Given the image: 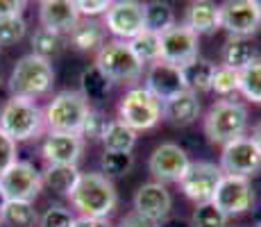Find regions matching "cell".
<instances>
[{"label": "cell", "mask_w": 261, "mask_h": 227, "mask_svg": "<svg viewBox=\"0 0 261 227\" xmlns=\"http://www.w3.org/2000/svg\"><path fill=\"white\" fill-rule=\"evenodd\" d=\"M68 200L80 211V216L109 218L118 205V193L114 182L102 173H82Z\"/></svg>", "instance_id": "6da1fadb"}, {"label": "cell", "mask_w": 261, "mask_h": 227, "mask_svg": "<svg viewBox=\"0 0 261 227\" xmlns=\"http://www.w3.org/2000/svg\"><path fill=\"white\" fill-rule=\"evenodd\" d=\"M46 128L43 123V112L39 105L30 98L21 95H12L0 109V130L9 136L12 141L21 143V141L39 139Z\"/></svg>", "instance_id": "7a4b0ae2"}, {"label": "cell", "mask_w": 261, "mask_h": 227, "mask_svg": "<svg viewBox=\"0 0 261 227\" xmlns=\"http://www.w3.org/2000/svg\"><path fill=\"white\" fill-rule=\"evenodd\" d=\"M248 107L239 100H216L204 116V134L212 143L227 145L229 141L245 136Z\"/></svg>", "instance_id": "3957f363"}, {"label": "cell", "mask_w": 261, "mask_h": 227, "mask_svg": "<svg viewBox=\"0 0 261 227\" xmlns=\"http://www.w3.org/2000/svg\"><path fill=\"white\" fill-rule=\"evenodd\" d=\"M55 84V68L53 62L37 55H25L16 62L12 75H9V91L12 95L34 100L37 95H46Z\"/></svg>", "instance_id": "277c9868"}, {"label": "cell", "mask_w": 261, "mask_h": 227, "mask_svg": "<svg viewBox=\"0 0 261 227\" xmlns=\"http://www.w3.org/2000/svg\"><path fill=\"white\" fill-rule=\"evenodd\" d=\"M95 66L112 84H134L141 80L143 64L137 59L127 41H105L95 55Z\"/></svg>", "instance_id": "5b68a950"}, {"label": "cell", "mask_w": 261, "mask_h": 227, "mask_svg": "<svg viewBox=\"0 0 261 227\" xmlns=\"http://www.w3.org/2000/svg\"><path fill=\"white\" fill-rule=\"evenodd\" d=\"M89 109L91 107L80 91H62L48 103L46 112H43V123L50 132L80 134Z\"/></svg>", "instance_id": "8992f818"}, {"label": "cell", "mask_w": 261, "mask_h": 227, "mask_svg": "<svg viewBox=\"0 0 261 227\" xmlns=\"http://www.w3.org/2000/svg\"><path fill=\"white\" fill-rule=\"evenodd\" d=\"M164 118V103L154 98L145 87H132L118 105V120L134 132L152 130Z\"/></svg>", "instance_id": "52a82bcc"}, {"label": "cell", "mask_w": 261, "mask_h": 227, "mask_svg": "<svg viewBox=\"0 0 261 227\" xmlns=\"http://www.w3.org/2000/svg\"><path fill=\"white\" fill-rule=\"evenodd\" d=\"M218 166L223 175L250 180L261 168V150L254 145L250 136H241V139H234L227 145H223Z\"/></svg>", "instance_id": "ba28073f"}, {"label": "cell", "mask_w": 261, "mask_h": 227, "mask_svg": "<svg viewBox=\"0 0 261 227\" xmlns=\"http://www.w3.org/2000/svg\"><path fill=\"white\" fill-rule=\"evenodd\" d=\"M198 34L189 30L187 25H177L168 28L166 32L159 34V59L166 64H173L177 68H184L187 64L198 59Z\"/></svg>", "instance_id": "9c48e42d"}, {"label": "cell", "mask_w": 261, "mask_h": 227, "mask_svg": "<svg viewBox=\"0 0 261 227\" xmlns=\"http://www.w3.org/2000/svg\"><path fill=\"white\" fill-rule=\"evenodd\" d=\"M43 186L41 173L30 161H14L7 170L0 173V189L7 200L32 203Z\"/></svg>", "instance_id": "30bf717a"}, {"label": "cell", "mask_w": 261, "mask_h": 227, "mask_svg": "<svg viewBox=\"0 0 261 227\" xmlns=\"http://www.w3.org/2000/svg\"><path fill=\"white\" fill-rule=\"evenodd\" d=\"M220 180H223L220 166L212 161H191L187 175L179 180V189L195 205H209L214 200Z\"/></svg>", "instance_id": "8fae6325"}, {"label": "cell", "mask_w": 261, "mask_h": 227, "mask_svg": "<svg viewBox=\"0 0 261 227\" xmlns=\"http://www.w3.org/2000/svg\"><path fill=\"white\" fill-rule=\"evenodd\" d=\"M220 7V28L229 37L248 39L261 30V12L257 0H227Z\"/></svg>", "instance_id": "7c38bea8"}, {"label": "cell", "mask_w": 261, "mask_h": 227, "mask_svg": "<svg viewBox=\"0 0 261 227\" xmlns=\"http://www.w3.org/2000/svg\"><path fill=\"white\" fill-rule=\"evenodd\" d=\"M212 205L218 207L227 218L229 216H239V214L250 211L254 205V189H252V184H250V180L223 175V180H220L218 189H216V193H214Z\"/></svg>", "instance_id": "4fadbf2b"}, {"label": "cell", "mask_w": 261, "mask_h": 227, "mask_svg": "<svg viewBox=\"0 0 261 227\" xmlns=\"http://www.w3.org/2000/svg\"><path fill=\"white\" fill-rule=\"evenodd\" d=\"M105 28L118 41H132L139 32H143V5L137 0L112 3L105 14Z\"/></svg>", "instance_id": "5bb4252c"}, {"label": "cell", "mask_w": 261, "mask_h": 227, "mask_svg": "<svg viewBox=\"0 0 261 227\" xmlns=\"http://www.w3.org/2000/svg\"><path fill=\"white\" fill-rule=\"evenodd\" d=\"M191 166L189 155L184 153V148H179L177 143H162L152 150L148 161V168L150 173L157 178L159 184L164 182H177L187 175Z\"/></svg>", "instance_id": "9a60e30c"}, {"label": "cell", "mask_w": 261, "mask_h": 227, "mask_svg": "<svg viewBox=\"0 0 261 227\" xmlns=\"http://www.w3.org/2000/svg\"><path fill=\"white\" fill-rule=\"evenodd\" d=\"M145 89L159 98L162 103H166L168 98L173 95L182 93L184 89V78H182V68L173 66V64H166V62H154L150 64L148 68V75H145Z\"/></svg>", "instance_id": "2e32d148"}, {"label": "cell", "mask_w": 261, "mask_h": 227, "mask_svg": "<svg viewBox=\"0 0 261 227\" xmlns=\"http://www.w3.org/2000/svg\"><path fill=\"white\" fill-rule=\"evenodd\" d=\"M84 153V139L80 134H57L50 132L41 145V155L48 164L77 166Z\"/></svg>", "instance_id": "e0dca14e"}, {"label": "cell", "mask_w": 261, "mask_h": 227, "mask_svg": "<svg viewBox=\"0 0 261 227\" xmlns=\"http://www.w3.org/2000/svg\"><path fill=\"white\" fill-rule=\"evenodd\" d=\"M170 207H173V198L166 186L159 182H148V184L139 186V191L134 193V211L148 216L154 223L166 218L170 214Z\"/></svg>", "instance_id": "ac0fdd59"}, {"label": "cell", "mask_w": 261, "mask_h": 227, "mask_svg": "<svg viewBox=\"0 0 261 227\" xmlns=\"http://www.w3.org/2000/svg\"><path fill=\"white\" fill-rule=\"evenodd\" d=\"M39 21L46 30L57 34H71L80 23L75 0H43L39 3Z\"/></svg>", "instance_id": "d6986e66"}, {"label": "cell", "mask_w": 261, "mask_h": 227, "mask_svg": "<svg viewBox=\"0 0 261 227\" xmlns=\"http://www.w3.org/2000/svg\"><path fill=\"white\" fill-rule=\"evenodd\" d=\"M200 116V98L198 93L184 89L182 93L173 95L164 103V120L175 128H187Z\"/></svg>", "instance_id": "ffe728a7"}, {"label": "cell", "mask_w": 261, "mask_h": 227, "mask_svg": "<svg viewBox=\"0 0 261 227\" xmlns=\"http://www.w3.org/2000/svg\"><path fill=\"white\" fill-rule=\"evenodd\" d=\"M184 25L193 30L195 34H214L220 28V7L212 0H198L191 3L187 9V18Z\"/></svg>", "instance_id": "44dd1931"}, {"label": "cell", "mask_w": 261, "mask_h": 227, "mask_svg": "<svg viewBox=\"0 0 261 227\" xmlns=\"http://www.w3.org/2000/svg\"><path fill=\"white\" fill-rule=\"evenodd\" d=\"M80 170L77 166H59V164H48L46 170L41 173L43 184L48 186L50 191H55L57 195H64V198H71L75 184L80 180Z\"/></svg>", "instance_id": "7402d4cb"}, {"label": "cell", "mask_w": 261, "mask_h": 227, "mask_svg": "<svg viewBox=\"0 0 261 227\" xmlns=\"http://www.w3.org/2000/svg\"><path fill=\"white\" fill-rule=\"evenodd\" d=\"M71 45L75 50H100L105 45V25L93 21V18H80V23L75 25V30L68 34Z\"/></svg>", "instance_id": "603a6c76"}, {"label": "cell", "mask_w": 261, "mask_h": 227, "mask_svg": "<svg viewBox=\"0 0 261 227\" xmlns=\"http://www.w3.org/2000/svg\"><path fill=\"white\" fill-rule=\"evenodd\" d=\"M214 70L216 66L207 59H195V62L187 64L182 68V78H184V87L193 93H207L212 91V80H214Z\"/></svg>", "instance_id": "cb8c5ba5"}, {"label": "cell", "mask_w": 261, "mask_h": 227, "mask_svg": "<svg viewBox=\"0 0 261 227\" xmlns=\"http://www.w3.org/2000/svg\"><path fill=\"white\" fill-rule=\"evenodd\" d=\"M109 91H112V82L105 78L102 70L95 64L82 70V75H80V93L84 95L87 103H102Z\"/></svg>", "instance_id": "d4e9b609"}, {"label": "cell", "mask_w": 261, "mask_h": 227, "mask_svg": "<svg viewBox=\"0 0 261 227\" xmlns=\"http://www.w3.org/2000/svg\"><path fill=\"white\" fill-rule=\"evenodd\" d=\"M105 153H132L137 145V132L123 120H109L107 132L102 136Z\"/></svg>", "instance_id": "484cf974"}, {"label": "cell", "mask_w": 261, "mask_h": 227, "mask_svg": "<svg viewBox=\"0 0 261 227\" xmlns=\"http://www.w3.org/2000/svg\"><path fill=\"white\" fill-rule=\"evenodd\" d=\"M173 25H175V12L168 3L152 0V3L143 5V30L162 34L168 28H173Z\"/></svg>", "instance_id": "4316f807"}, {"label": "cell", "mask_w": 261, "mask_h": 227, "mask_svg": "<svg viewBox=\"0 0 261 227\" xmlns=\"http://www.w3.org/2000/svg\"><path fill=\"white\" fill-rule=\"evenodd\" d=\"M257 59V50L248 39H239V37H229L223 45V66H229L234 70L245 68L250 62Z\"/></svg>", "instance_id": "83f0119b"}, {"label": "cell", "mask_w": 261, "mask_h": 227, "mask_svg": "<svg viewBox=\"0 0 261 227\" xmlns=\"http://www.w3.org/2000/svg\"><path fill=\"white\" fill-rule=\"evenodd\" d=\"M64 43H66L64 34H57V32L46 30V28H39L37 32L32 34V55L43 57V59L50 62V59H55V57L62 55Z\"/></svg>", "instance_id": "f1b7e54d"}, {"label": "cell", "mask_w": 261, "mask_h": 227, "mask_svg": "<svg viewBox=\"0 0 261 227\" xmlns=\"http://www.w3.org/2000/svg\"><path fill=\"white\" fill-rule=\"evenodd\" d=\"M239 93L250 103L261 105V57L239 70Z\"/></svg>", "instance_id": "f546056e"}, {"label": "cell", "mask_w": 261, "mask_h": 227, "mask_svg": "<svg viewBox=\"0 0 261 227\" xmlns=\"http://www.w3.org/2000/svg\"><path fill=\"white\" fill-rule=\"evenodd\" d=\"M0 220L14 227H32L39 220L37 209L32 203H21V200H7V205L0 211Z\"/></svg>", "instance_id": "4dcf8cb0"}, {"label": "cell", "mask_w": 261, "mask_h": 227, "mask_svg": "<svg viewBox=\"0 0 261 227\" xmlns=\"http://www.w3.org/2000/svg\"><path fill=\"white\" fill-rule=\"evenodd\" d=\"M127 43H129L132 53L137 55V59L141 64L159 62V34L143 30V32H139L137 37H134L132 41H127Z\"/></svg>", "instance_id": "1f68e13d"}, {"label": "cell", "mask_w": 261, "mask_h": 227, "mask_svg": "<svg viewBox=\"0 0 261 227\" xmlns=\"http://www.w3.org/2000/svg\"><path fill=\"white\" fill-rule=\"evenodd\" d=\"M134 166V155L132 153H102L100 157V168H102L105 178H120L127 175Z\"/></svg>", "instance_id": "d6a6232c"}, {"label": "cell", "mask_w": 261, "mask_h": 227, "mask_svg": "<svg viewBox=\"0 0 261 227\" xmlns=\"http://www.w3.org/2000/svg\"><path fill=\"white\" fill-rule=\"evenodd\" d=\"M191 227H227V216L212 203L198 205L191 218Z\"/></svg>", "instance_id": "836d02e7"}, {"label": "cell", "mask_w": 261, "mask_h": 227, "mask_svg": "<svg viewBox=\"0 0 261 227\" xmlns=\"http://www.w3.org/2000/svg\"><path fill=\"white\" fill-rule=\"evenodd\" d=\"M212 91L218 95H232L239 91V70L229 66H216L214 80H212Z\"/></svg>", "instance_id": "e575fe53"}, {"label": "cell", "mask_w": 261, "mask_h": 227, "mask_svg": "<svg viewBox=\"0 0 261 227\" xmlns=\"http://www.w3.org/2000/svg\"><path fill=\"white\" fill-rule=\"evenodd\" d=\"M28 32V23L23 18H3L0 21V48L18 43Z\"/></svg>", "instance_id": "d590c367"}, {"label": "cell", "mask_w": 261, "mask_h": 227, "mask_svg": "<svg viewBox=\"0 0 261 227\" xmlns=\"http://www.w3.org/2000/svg\"><path fill=\"white\" fill-rule=\"evenodd\" d=\"M107 125H109V120L105 118L102 112H98V109H89L80 136H82V139H91V141L102 139L105 132H107Z\"/></svg>", "instance_id": "8d00e7d4"}, {"label": "cell", "mask_w": 261, "mask_h": 227, "mask_svg": "<svg viewBox=\"0 0 261 227\" xmlns=\"http://www.w3.org/2000/svg\"><path fill=\"white\" fill-rule=\"evenodd\" d=\"M75 216L64 207H48L41 216V227H73Z\"/></svg>", "instance_id": "74e56055"}, {"label": "cell", "mask_w": 261, "mask_h": 227, "mask_svg": "<svg viewBox=\"0 0 261 227\" xmlns=\"http://www.w3.org/2000/svg\"><path fill=\"white\" fill-rule=\"evenodd\" d=\"M109 0H75V7H77L80 18H91V16H100V14H107L109 9Z\"/></svg>", "instance_id": "f35d334b"}, {"label": "cell", "mask_w": 261, "mask_h": 227, "mask_svg": "<svg viewBox=\"0 0 261 227\" xmlns=\"http://www.w3.org/2000/svg\"><path fill=\"white\" fill-rule=\"evenodd\" d=\"M16 161V141H12L0 130V173L7 170Z\"/></svg>", "instance_id": "ab89813d"}, {"label": "cell", "mask_w": 261, "mask_h": 227, "mask_svg": "<svg viewBox=\"0 0 261 227\" xmlns=\"http://www.w3.org/2000/svg\"><path fill=\"white\" fill-rule=\"evenodd\" d=\"M23 0H0V21L3 18H23Z\"/></svg>", "instance_id": "60d3db41"}, {"label": "cell", "mask_w": 261, "mask_h": 227, "mask_svg": "<svg viewBox=\"0 0 261 227\" xmlns=\"http://www.w3.org/2000/svg\"><path fill=\"white\" fill-rule=\"evenodd\" d=\"M118 227H159V225L154 223V220H150L148 216H143V214H139V211L132 209L123 220H120Z\"/></svg>", "instance_id": "b9f144b4"}, {"label": "cell", "mask_w": 261, "mask_h": 227, "mask_svg": "<svg viewBox=\"0 0 261 227\" xmlns=\"http://www.w3.org/2000/svg\"><path fill=\"white\" fill-rule=\"evenodd\" d=\"M73 227H112L107 218H89V216H77Z\"/></svg>", "instance_id": "7bdbcfd3"}, {"label": "cell", "mask_w": 261, "mask_h": 227, "mask_svg": "<svg viewBox=\"0 0 261 227\" xmlns=\"http://www.w3.org/2000/svg\"><path fill=\"white\" fill-rule=\"evenodd\" d=\"M250 139L254 141V145H257V148L261 150V123H257L254 125V130H252V136H250Z\"/></svg>", "instance_id": "ee69618b"}, {"label": "cell", "mask_w": 261, "mask_h": 227, "mask_svg": "<svg viewBox=\"0 0 261 227\" xmlns=\"http://www.w3.org/2000/svg\"><path fill=\"white\" fill-rule=\"evenodd\" d=\"M7 205V198H5V193H3V189H0V211H3V207Z\"/></svg>", "instance_id": "f6af8a7d"}, {"label": "cell", "mask_w": 261, "mask_h": 227, "mask_svg": "<svg viewBox=\"0 0 261 227\" xmlns=\"http://www.w3.org/2000/svg\"><path fill=\"white\" fill-rule=\"evenodd\" d=\"M162 227H191L187 223H168V225H162Z\"/></svg>", "instance_id": "bcb514c9"}, {"label": "cell", "mask_w": 261, "mask_h": 227, "mask_svg": "<svg viewBox=\"0 0 261 227\" xmlns=\"http://www.w3.org/2000/svg\"><path fill=\"white\" fill-rule=\"evenodd\" d=\"M257 7H259V12H261V0H257Z\"/></svg>", "instance_id": "7dc6e473"}, {"label": "cell", "mask_w": 261, "mask_h": 227, "mask_svg": "<svg viewBox=\"0 0 261 227\" xmlns=\"http://www.w3.org/2000/svg\"><path fill=\"white\" fill-rule=\"evenodd\" d=\"M257 227H261V223H259V225H257Z\"/></svg>", "instance_id": "c3c4849f"}, {"label": "cell", "mask_w": 261, "mask_h": 227, "mask_svg": "<svg viewBox=\"0 0 261 227\" xmlns=\"http://www.w3.org/2000/svg\"><path fill=\"white\" fill-rule=\"evenodd\" d=\"M0 225H3V220H0Z\"/></svg>", "instance_id": "681fc988"}]
</instances>
